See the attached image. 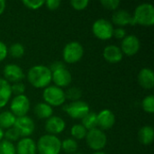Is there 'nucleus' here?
Segmentation results:
<instances>
[{
	"mask_svg": "<svg viewBox=\"0 0 154 154\" xmlns=\"http://www.w3.org/2000/svg\"><path fill=\"white\" fill-rule=\"evenodd\" d=\"M123 52L120 49V47L116 45H107L105 47L103 51V57L104 59L109 62V63H118L122 60L123 59Z\"/></svg>",
	"mask_w": 154,
	"mask_h": 154,
	"instance_id": "nucleus-17",
	"label": "nucleus"
},
{
	"mask_svg": "<svg viewBox=\"0 0 154 154\" xmlns=\"http://www.w3.org/2000/svg\"><path fill=\"white\" fill-rule=\"evenodd\" d=\"M113 36L116 39H124L126 36V31L124 29V27H117V28H114L113 31Z\"/></svg>",
	"mask_w": 154,
	"mask_h": 154,
	"instance_id": "nucleus-36",
	"label": "nucleus"
},
{
	"mask_svg": "<svg viewBox=\"0 0 154 154\" xmlns=\"http://www.w3.org/2000/svg\"><path fill=\"white\" fill-rule=\"evenodd\" d=\"M24 91H25V85L22 82L14 83L11 86V92L12 94H14L15 96L23 95Z\"/></svg>",
	"mask_w": 154,
	"mask_h": 154,
	"instance_id": "nucleus-35",
	"label": "nucleus"
},
{
	"mask_svg": "<svg viewBox=\"0 0 154 154\" xmlns=\"http://www.w3.org/2000/svg\"><path fill=\"white\" fill-rule=\"evenodd\" d=\"M14 128L16 129L20 137L25 138V137H29L33 134L35 130V125L31 117L24 116L21 117H16L15 123L14 125Z\"/></svg>",
	"mask_w": 154,
	"mask_h": 154,
	"instance_id": "nucleus-10",
	"label": "nucleus"
},
{
	"mask_svg": "<svg viewBox=\"0 0 154 154\" xmlns=\"http://www.w3.org/2000/svg\"><path fill=\"white\" fill-rule=\"evenodd\" d=\"M16 117L10 111H4L0 113V128L9 129L14 127Z\"/></svg>",
	"mask_w": 154,
	"mask_h": 154,
	"instance_id": "nucleus-23",
	"label": "nucleus"
},
{
	"mask_svg": "<svg viewBox=\"0 0 154 154\" xmlns=\"http://www.w3.org/2000/svg\"><path fill=\"white\" fill-rule=\"evenodd\" d=\"M8 52L10 53V55L13 58L20 59L24 55V52H25L24 46L20 42H14L10 46V48L8 50Z\"/></svg>",
	"mask_w": 154,
	"mask_h": 154,
	"instance_id": "nucleus-27",
	"label": "nucleus"
},
{
	"mask_svg": "<svg viewBox=\"0 0 154 154\" xmlns=\"http://www.w3.org/2000/svg\"><path fill=\"white\" fill-rule=\"evenodd\" d=\"M138 82L145 89H152L154 87L153 70L150 68H143L138 74Z\"/></svg>",
	"mask_w": 154,
	"mask_h": 154,
	"instance_id": "nucleus-19",
	"label": "nucleus"
},
{
	"mask_svg": "<svg viewBox=\"0 0 154 154\" xmlns=\"http://www.w3.org/2000/svg\"><path fill=\"white\" fill-rule=\"evenodd\" d=\"M101 5L108 10H116L120 5L119 0H101Z\"/></svg>",
	"mask_w": 154,
	"mask_h": 154,
	"instance_id": "nucleus-34",
	"label": "nucleus"
},
{
	"mask_svg": "<svg viewBox=\"0 0 154 154\" xmlns=\"http://www.w3.org/2000/svg\"><path fill=\"white\" fill-rule=\"evenodd\" d=\"M143 109L149 114L154 113V97L152 95L147 96L143 98L142 102Z\"/></svg>",
	"mask_w": 154,
	"mask_h": 154,
	"instance_id": "nucleus-30",
	"label": "nucleus"
},
{
	"mask_svg": "<svg viewBox=\"0 0 154 154\" xmlns=\"http://www.w3.org/2000/svg\"><path fill=\"white\" fill-rule=\"evenodd\" d=\"M0 154H16L15 146L9 141L2 140L0 142Z\"/></svg>",
	"mask_w": 154,
	"mask_h": 154,
	"instance_id": "nucleus-29",
	"label": "nucleus"
},
{
	"mask_svg": "<svg viewBox=\"0 0 154 154\" xmlns=\"http://www.w3.org/2000/svg\"><path fill=\"white\" fill-rule=\"evenodd\" d=\"M84 54V48L79 42L73 41L67 43L63 49L62 56L65 62L69 64L79 61Z\"/></svg>",
	"mask_w": 154,
	"mask_h": 154,
	"instance_id": "nucleus-5",
	"label": "nucleus"
},
{
	"mask_svg": "<svg viewBox=\"0 0 154 154\" xmlns=\"http://www.w3.org/2000/svg\"><path fill=\"white\" fill-rule=\"evenodd\" d=\"M74 154H82V153H79V152H76V153H74Z\"/></svg>",
	"mask_w": 154,
	"mask_h": 154,
	"instance_id": "nucleus-43",
	"label": "nucleus"
},
{
	"mask_svg": "<svg viewBox=\"0 0 154 154\" xmlns=\"http://www.w3.org/2000/svg\"><path fill=\"white\" fill-rule=\"evenodd\" d=\"M36 146L39 154H60L61 141L56 135L45 134L40 137Z\"/></svg>",
	"mask_w": 154,
	"mask_h": 154,
	"instance_id": "nucleus-2",
	"label": "nucleus"
},
{
	"mask_svg": "<svg viewBox=\"0 0 154 154\" xmlns=\"http://www.w3.org/2000/svg\"><path fill=\"white\" fill-rule=\"evenodd\" d=\"M8 54V48L3 42L0 41V62L3 61Z\"/></svg>",
	"mask_w": 154,
	"mask_h": 154,
	"instance_id": "nucleus-38",
	"label": "nucleus"
},
{
	"mask_svg": "<svg viewBox=\"0 0 154 154\" xmlns=\"http://www.w3.org/2000/svg\"><path fill=\"white\" fill-rule=\"evenodd\" d=\"M86 141L88 147L96 152L103 150L107 143V138L104 131L99 128H95L88 131L86 135Z\"/></svg>",
	"mask_w": 154,
	"mask_h": 154,
	"instance_id": "nucleus-6",
	"label": "nucleus"
},
{
	"mask_svg": "<svg viewBox=\"0 0 154 154\" xmlns=\"http://www.w3.org/2000/svg\"><path fill=\"white\" fill-rule=\"evenodd\" d=\"M4 134H5L4 130H3L2 128H0V142L3 140V138H4Z\"/></svg>",
	"mask_w": 154,
	"mask_h": 154,
	"instance_id": "nucleus-41",
	"label": "nucleus"
},
{
	"mask_svg": "<svg viewBox=\"0 0 154 154\" xmlns=\"http://www.w3.org/2000/svg\"><path fill=\"white\" fill-rule=\"evenodd\" d=\"M51 81H53L54 86L62 88L71 83L72 76L66 68H62L51 72Z\"/></svg>",
	"mask_w": 154,
	"mask_h": 154,
	"instance_id": "nucleus-13",
	"label": "nucleus"
},
{
	"mask_svg": "<svg viewBox=\"0 0 154 154\" xmlns=\"http://www.w3.org/2000/svg\"><path fill=\"white\" fill-rule=\"evenodd\" d=\"M12 96L11 85L5 79L0 78V108L7 105Z\"/></svg>",
	"mask_w": 154,
	"mask_h": 154,
	"instance_id": "nucleus-20",
	"label": "nucleus"
},
{
	"mask_svg": "<svg viewBox=\"0 0 154 154\" xmlns=\"http://www.w3.org/2000/svg\"><path fill=\"white\" fill-rule=\"evenodd\" d=\"M82 125L88 130L97 128V114L95 112H88L82 119Z\"/></svg>",
	"mask_w": 154,
	"mask_h": 154,
	"instance_id": "nucleus-24",
	"label": "nucleus"
},
{
	"mask_svg": "<svg viewBox=\"0 0 154 154\" xmlns=\"http://www.w3.org/2000/svg\"><path fill=\"white\" fill-rule=\"evenodd\" d=\"M29 83L36 88H45L51 82V71L44 65L32 66L27 72Z\"/></svg>",
	"mask_w": 154,
	"mask_h": 154,
	"instance_id": "nucleus-1",
	"label": "nucleus"
},
{
	"mask_svg": "<svg viewBox=\"0 0 154 154\" xmlns=\"http://www.w3.org/2000/svg\"><path fill=\"white\" fill-rule=\"evenodd\" d=\"M4 137L5 138L6 141H9V142H15V141H18L20 139V135L18 134V132L16 131L15 128L12 127V128H9L6 130V132L4 134Z\"/></svg>",
	"mask_w": 154,
	"mask_h": 154,
	"instance_id": "nucleus-32",
	"label": "nucleus"
},
{
	"mask_svg": "<svg viewBox=\"0 0 154 154\" xmlns=\"http://www.w3.org/2000/svg\"><path fill=\"white\" fill-rule=\"evenodd\" d=\"M89 1L88 0H71L70 1V5L71 6L78 11H81L87 8V6L88 5Z\"/></svg>",
	"mask_w": 154,
	"mask_h": 154,
	"instance_id": "nucleus-33",
	"label": "nucleus"
},
{
	"mask_svg": "<svg viewBox=\"0 0 154 154\" xmlns=\"http://www.w3.org/2000/svg\"><path fill=\"white\" fill-rule=\"evenodd\" d=\"M66 123L60 116H52L49 119H47L45 123V129L49 133V134L56 135L62 133L65 130Z\"/></svg>",
	"mask_w": 154,
	"mask_h": 154,
	"instance_id": "nucleus-16",
	"label": "nucleus"
},
{
	"mask_svg": "<svg viewBox=\"0 0 154 154\" xmlns=\"http://www.w3.org/2000/svg\"><path fill=\"white\" fill-rule=\"evenodd\" d=\"M22 3L24 6H26L29 9L36 10L42 7L45 4V1L44 0H23Z\"/></svg>",
	"mask_w": 154,
	"mask_h": 154,
	"instance_id": "nucleus-31",
	"label": "nucleus"
},
{
	"mask_svg": "<svg viewBox=\"0 0 154 154\" xmlns=\"http://www.w3.org/2000/svg\"><path fill=\"white\" fill-rule=\"evenodd\" d=\"M63 110L73 119H82L89 112V106L84 101L78 100L66 105Z\"/></svg>",
	"mask_w": 154,
	"mask_h": 154,
	"instance_id": "nucleus-9",
	"label": "nucleus"
},
{
	"mask_svg": "<svg viewBox=\"0 0 154 154\" xmlns=\"http://www.w3.org/2000/svg\"><path fill=\"white\" fill-rule=\"evenodd\" d=\"M15 151L16 154H36L37 146L32 139L25 137L19 140Z\"/></svg>",
	"mask_w": 154,
	"mask_h": 154,
	"instance_id": "nucleus-18",
	"label": "nucleus"
},
{
	"mask_svg": "<svg viewBox=\"0 0 154 154\" xmlns=\"http://www.w3.org/2000/svg\"><path fill=\"white\" fill-rule=\"evenodd\" d=\"M5 6H6V3L5 0H0V15L4 13L5 9Z\"/></svg>",
	"mask_w": 154,
	"mask_h": 154,
	"instance_id": "nucleus-40",
	"label": "nucleus"
},
{
	"mask_svg": "<svg viewBox=\"0 0 154 154\" xmlns=\"http://www.w3.org/2000/svg\"><path fill=\"white\" fill-rule=\"evenodd\" d=\"M112 22L119 27L125 25H135V21L133 14L125 9L116 10L112 15Z\"/></svg>",
	"mask_w": 154,
	"mask_h": 154,
	"instance_id": "nucleus-14",
	"label": "nucleus"
},
{
	"mask_svg": "<svg viewBox=\"0 0 154 154\" xmlns=\"http://www.w3.org/2000/svg\"><path fill=\"white\" fill-rule=\"evenodd\" d=\"M44 103L52 106H60L66 101L65 91L56 86H48L44 88L42 93Z\"/></svg>",
	"mask_w": 154,
	"mask_h": 154,
	"instance_id": "nucleus-4",
	"label": "nucleus"
},
{
	"mask_svg": "<svg viewBox=\"0 0 154 154\" xmlns=\"http://www.w3.org/2000/svg\"><path fill=\"white\" fill-rule=\"evenodd\" d=\"M138 139L143 145H150L152 143L154 139L153 128L150 125L142 127L138 133Z\"/></svg>",
	"mask_w": 154,
	"mask_h": 154,
	"instance_id": "nucleus-21",
	"label": "nucleus"
},
{
	"mask_svg": "<svg viewBox=\"0 0 154 154\" xmlns=\"http://www.w3.org/2000/svg\"><path fill=\"white\" fill-rule=\"evenodd\" d=\"M141 48V42L136 35L131 34L125 36L121 43V51L123 54L127 56L135 55Z\"/></svg>",
	"mask_w": 154,
	"mask_h": 154,
	"instance_id": "nucleus-11",
	"label": "nucleus"
},
{
	"mask_svg": "<svg viewBox=\"0 0 154 154\" xmlns=\"http://www.w3.org/2000/svg\"><path fill=\"white\" fill-rule=\"evenodd\" d=\"M61 2L60 0H47L45 1V4L47 8L50 10H56L59 8V6L60 5Z\"/></svg>",
	"mask_w": 154,
	"mask_h": 154,
	"instance_id": "nucleus-37",
	"label": "nucleus"
},
{
	"mask_svg": "<svg viewBox=\"0 0 154 154\" xmlns=\"http://www.w3.org/2000/svg\"><path fill=\"white\" fill-rule=\"evenodd\" d=\"M31 107L30 99L23 94L20 96H15L10 104L11 113L15 117H21L27 115Z\"/></svg>",
	"mask_w": 154,
	"mask_h": 154,
	"instance_id": "nucleus-8",
	"label": "nucleus"
},
{
	"mask_svg": "<svg viewBox=\"0 0 154 154\" xmlns=\"http://www.w3.org/2000/svg\"><path fill=\"white\" fill-rule=\"evenodd\" d=\"M65 96H66V99L68 98L71 102L78 101V100H80V97L82 96V91L78 87H72V88H69L65 92Z\"/></svg>",
	"mask_w": 154,
	"mask_h": 154,
	"instance_id": "nucleus-28",
	"label": "nucleus"
},
{
	"mask_svg": "<svg viewBox=\"0 0 154 154\" xmlns=\"http://www.w3.org/2000/svg\"><path fill=\"white\" fill-rule=\"evenodd\" d=\"M113 31H114V27L112 23L104 18L96 20L92 25L93 34L97 38L103 41L111 39L113 37Z\"/></svg>",
	"mask_w": 154,
	"mask_h": 154,
	"instance_id": "nucleus-7",
	"label": "nucleus"
},
{
	"mask_svg": "<svg viewBox=\"0 0 154 154\" xmlns=\"http://www.w3.org/2000/svg\"><path fill=\"white\" fill-rule=\"evenodd\" d=\"M136 24L143 26H152L154 24V7L150 3L139 5L133 14Z\"/></svg>",
	"mask_w": 154,
	"mask_h": 154,
	"instance_id": "nucleus-3",
	"label": "nucleus"
},
{
	"mask_svg": "<svg viewBox=\"0 0 154 154\" xmlns=\"http://www.w3.org/2000/svg\"><path fill=\"white\" fill-rule=\"evenodd\" d=\"M79 145L76 140L72 138L65 139L61 142V150H63L66 153L74 154L78 151Z\"/></svg>",
	"mask_w": 154,
	"mask_h": 154,
	"instance_id": "nucleus-25",
	"label": "nucleus"
},
{
	"mask_svg": "<svg viewBox=\"0 0 154 154\" xmlns=\"http://www.w3.org/2000/svg\"><path fill=\"white\" fill-rule=\"evenodd\" d=\"M4 77L5 79L9 83H17L22 82V80L24 79V73L21 67L16 64L11 63L5 65V67L4 68Z\"/></svg>",
	"mask_w": 154,
	"mask_h": 154,
	"instance_id": "nucleus-12",
	"label": "nucleus"
},
{
	"mask_svg": "<svg viewBox=\"0 0 154 154\" xmlns=\"http://www.w3.org/2000/svg\"><path fill=\"white\" fill-rule=\"evenodd\" d=\"M33 112L35 116L40 119H49L53 115V108L48 104L42 102L37 104L34 106Z\"/></svg>",
	"mask_w": 154,
	"mask_h": 154,
	"instance_id": "nucleus-22",
	"label": "nucleus"
},
{
	"mask_svg": "<svg viewBox=\"0 0 154 154\" xmlns=\"http://www.w3.org/2000/svg\"><path fill=\"white\" fill-rule=\"evenodd\" d=\"M62 68H66L65 67V64L63 62H61V61H55V62H53V63L51 64V66H50L49 69L52 72L54 70H57V69H62Z\"/></svg>",
	"mask_w": 154,
	"mask_h": 154,
	"instance_id": "nucleus-39",
	"label": "nucleus"
},
{
	"mask_svg": "<svg viewBox=\"0 0 154 154\" xmlns=\"http://www.w3.org/2000/svg\"><path fill=\"white\" fill-rule=\"evenodd\" d=\"M93 154H106V152H102V151H99V152H95Z\"/></svg>",
	"mask_w": 154,
	"mask_h": 154,
	"instance_id": "nucleus-42",
	"label": "nucleus"
},
{
	"mask_svg": "<svg viewBox=\"0 0 154 154\" xmlns=\"http://www.w3.org/2000/svg\"><path fill=\"white\" fill-rule=\"evenodd\" d=\"M87 133H88V130L81 124L74 125L70 130L71 136L74 138V140H82L86 138Z\"/></svg>",
	"mask_w": 154,
	"mask_h": 154,
	"instance_id": "nucleus-26",
	"label": "nucleus"
},
{
	"mask_svg": "<svg viewBox=\"0 0 154 154\" xmlns=\"http://www.w3.org/2000/svg\"><path fill=\"white\" fill-rule=\"evenodd\" d=\"M116 123V116L109 109H104L97 114V126L100 130L111 129Z\"/></svg>",
	"mask_w": 154,
	"mask_h": 154,
	"instance_id": "nucleus-15",
	"label": "nucleus"
}]
</instances>
